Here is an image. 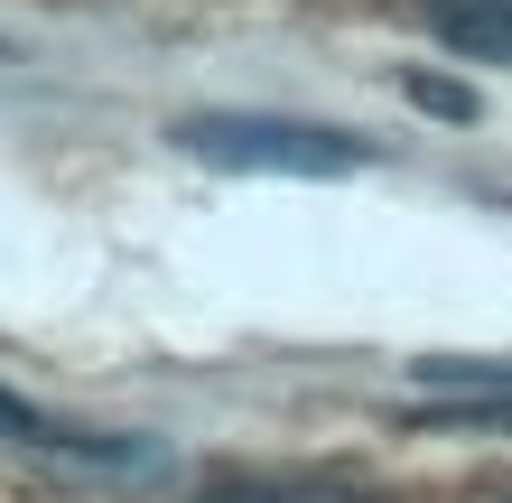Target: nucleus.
<instances>
[{"label": "nucleus", "mask_w": 512, "mask_h": 503, "mask_svg": "<svg viewBox=\"0 0 512 503\" xmlns=\"http://www.w3.org/2000/svg\"><path fill=\"white\" fill-rule=\"evenodd\" d=\"M177 150H187V159H215V168L336 177V168H364L373 140H354L336 122H289V112H187V122H177Z\"/></svg>", "instance_id": "obj_1"}, {"label": "nucleus", "mask_w": 512, "mask_h": 503, "mask_svg": "<svg viewBox=\"0 0 512 503\" xmlns=\"http://www.w3.org/2000/svg\"><path fill=\"white\" fill-rule=\"evenodd\" d=\"M196 503H382V485H364L354 466H243V476H215Z\"/></svg>", "instance_id": "obj_2"}, {"label": "nucleus", "mask_w": 512, "mask_h": 503, "mask_svg": "<svg viewBox=\"0 0 512 503\" xmlns=\"http://www.w3.org/2000/svg\"><path fill=\"white\" fill-rule=\"evenodd\" d=\"M419 382H457L466 401H410V429H512V364H419Z\"/></svg>", "instance_id": "obj_3"}, {"label": "nucleus", "mask_w": 512, "mask_h": 503, "mask_svg": "<svg viewBox=\"0 0 512 503\" xmlns=\"http://www.w3.org/2000/svg\"><path fill=\"white\" fill-rule=\"evenodd\" d=\"M401 10L429 28L447 56H475V66H512V0H401Z\"/></svg>", "instance_id": "obj_4"}, {"label": "nucleus", "mask_w": 512, "mask_h": 503, "mask_svg": "<svg viewBox=\"0 0 512 503\" xmlns=\"http://www.w3.org/2000/svg\"><path fill=\"white\" fill-rule=\"evenodd\" d=\"M0 438L10 448H47V457H84V466H140L149 448L140 438H103V429H66V420H47V410H28L0 392Z\"/></svg>", "instance_id": "obj_5"}, {"label": "nucleus", "mask_w": 512, "mask_h": 503, "mask_svg": "<svg viewBox=\"0 0 512 503\" xmlns=\"http://www.w3.org/2000/svg\"><path fill=\"white\" fill-rule=\"evenodd\" d=\"M410 103H419V112H438V122H475V103L457 94V84H438V75H410Z\"/></svg>", "instance_id": "obj_6"}, {"label": "nucleus", "mask_w": 512, "mask_h": 503, "mask_svg": "<svg viewBox=\"0 0 512 503\" xmlns=\"http://www.w3.org/2000/svg\"><path fill=\"white\" fill-rule=\"evenodd\" d=\"M503 503H512V494H503Z\"/></svg>", "instance_id": "obj_7"}]
</instances>
